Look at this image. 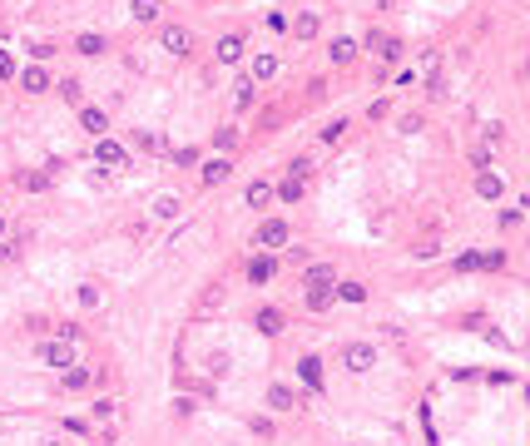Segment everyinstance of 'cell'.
Wrapping results in <instances>:
<instances>
[{
	"mask_svg": "<svg viewBox=\"0 0 530 446\" xmlns=\"http://www.w3.org/2000/svg\"><path fill=\"white\" fill-rule=\"evenodd\" d=\"M303 189H308V179H293V174H288V179L273 189V199H283V204H298V199H303Z\"/></svg>",
	"mask_w": 530,
	"mask_h": 446,
	"instance_id": "obj_20",
	"label": "cell"
},
{
	"mask_svg": "<svg viewBox=\"0 0 530 446\" xmlns=\"http://www.w3.org/2000/svg\"><path fill=\"white\" fill-rule=\"evenodd\" d=\"M308 308H313V313H327V308H332V288H308Z\"/></svg>",
	"mask_w": 530,
	"mask_h": 446,
	"instance_id": "obj_30",
	"label": "cell"
},
{
	"mask_svg": "<svg viewBox=\"0 0 530 446\" xmlns=\"http://www.w3.org/2000/svg\"><path fill=\"white\" fill-rule=\"evenodd\" d=\"M476 268L496 273V268H506V253L496 248V253H461V258H456V273H476Z\"/></svg>",
	"mask_w": 530,
	"mask_h": 446,
	"instance_id": "obj_4",
	"label": "cell"
},
{
	"mask_svg": "<svg viewBox=\"0 0 530 446\" xmlns=\"http://www.w3.org/2000/svg\"><path fill=\"white\" fill-rule=\"evenodd\" d=\"M288 174H293V179H308V174H313V159H308V154H298V159L288 164Z\"/></svg>",
	"mask_w": 530,
	"mask_h": 446,
	"instance_id": "obj_36",
	"label": "cell"
},
{
	"mask_svg": "<svg viewBox=\"0 0 530 446\" xmlns=\"http://www.w3.org/2000/svg\"><path fill=\"white\" fill-rule=\"evenodd\" d=\"M80 129H85L90 139H105L109 114H105V110H95V105H85V110H80Z\"/></svg>",
	"mask_w": 530,
	"mask_h": 446,
	"instance_id": "obj_13",
	"label": "cell"
},
{
	"mask_svg": "<svg viewBox=\"0 0 530 446\" xmlns=\"http://www.w3.org/2000/svg\"><path fill=\"white\" fill-rule=\"evenodd\" d=\"M288 243H293V228L283 219H263L253 233V248H288Z\"/></svg>",
	"mask_w": 530,
	"mask_h": 446,
	"instance_id": "obj_2",
	"label": "cell"
},
{
	"mask_svg": "<svg viewBox=\"0 0 530 446\" xmlns=\"http://www.w3.org/2000/svg\"><path fill=\"white\" fill-rule=\"evenodd\" d=\"M20 90H25V95H45V90H50V70H45V65L20 70Z\"/></svg>",
	"mask_w": 530,
	"mask_h": 446,
	"instance_id": "obj_10",
	"label": "cell"
},
{
	"mask_svg": "<svg viewBox=\"0 0 530 446\" xmlns=\"http://www.w3.org/2000/svg\"><path fill=\"white\" fill-rule=\"evenodd\" d=\"M298 372H303V382H308V387H322V357H303V362H298Z\"/></svg>",
	"mask_w": 530,
	"mask_h": 446,
	"instance_id": "obj_25",
	"label": "cell"
},
{
	"mask_svg": "<svg viewBox=\"0 0 530 446\" xmlns=\"http://www.w3.org/2000/svg\"><path fill=\"white\" fill-rule=\"evenodd\" d=\"M134 144H139V149H149V154H169V144H164L159 134H149V129H139V134H134Z\"/></svg>",
	"mask_w": 530,
	"mask_h": 446,
	"instance_id": "obj_29",
	"label": "cell"
},
{
	"mask_svg": "<svg viewBox=\"0 0 530 446\" xmlns=\"http://www.w3.org/2000/svg\"><path fill=\"white\" fill-rule=\"evenodd\" d=\"M129 15H134L139 25H154V20L164 15V0H129Z\"/></svg>",
	"mask_w": 530,
	"mask_h": 446,
	"instance_id": "obj_17",
	"label": "cell"
},
{
	"mask_svg": "<svg viewBox=\"0 0 530 446\" xmlns=\"http://www.w3.org/2000/svg\"><path fill=\"white\" fill-rule=\"evenodd\" d=\"M95 159H100L105 169H124V164H129L124 144H114V139H95Z\"/></svg>",
	"mask_w": 530,
	"mask_h": 446,
	"instance_id": "obj_8",
	"label": "cell"
},
{
	"mask_svg": "<svg viewBox=\"0 0 530 446\" xmlns=\"http://www.w3.org/2000/svg\"><path fill=\"white\" fill-rule=\"evenodd\" d=\"M268 407H273V412H293V407H298V397H293L288 387H268Z\"/></svg>",
	"mask_w": 530,
	"mask_h": 446,
	"instance_id": "obj_24",
	"label": "cell"
},
{
	"mask_svg": "<svg viewBox=\"0 0 530 446\" xmlns=\"http://www.w3.org/2000/svg\"><path fill=\"white\" fill-rule=\"evenodd\" d=\"M476 194H481L486 204H496V199L506 194V179H501V174H491V169H481V174H476Z\"/></svg>",
	"mask_w": 530,
	"mask_h": 446,
	"instance_id": "obj_11",
	"label": "cell"
},
{
	"mask_svg": "<svg viewBox=\"0 0 530 446\" xmlns=\"http://www.w3.org/2000/svg\"><path fill=\"white\" fill-rule=\"evenodd\" d=\"M80 337V323H60V342H75Z\"/></svg>",
	"mask_w": 530,
	"mask_h": 446,
	"instance_id": "obj_46",
	"label": "cell"
},
{
	"mask_svg": "<svg viewBox=\"0 0 530 446\" xmlns=\"http://www.w3.org/2000/svg\"><path fill=\"white\" fill-rule=\"evenodd\" d=\"M60 387H65V392H85V387H90V367H65Z\"/></svg>",
	"mask_w": 530,
	"mask_h": 446,
	"instance_id": "obj_22",
	"label": "cell"
},
{
	"mask_svg": "<svg viewBox=\"0 0 530 446\" xmlns=\"http://www.w3.org/2000/svg\"><path fill=\"white\" fill-rule=\"evenodd\" d=\"M228 174H233V164H228V159H209V164L199 169V179H204V189H213V184H223Z\"/></svg>",
	"mask_w": 530,
	"mask_h": 446,
	"instance_id": "obj_18",
	"label": "cell"
},
{
	"mask_svg": "<svg viewBox=\"0 0 530 446\" xmlns=\"http://www.w3.org/2000/svg\"><path fill=\"white\" fill-rule=\"evenodd\" d=\"M332 298H342V303H367V283H337Z\"/></svg>",
	"mask_w": 530,
	"mask_h": 446,
	"instance_id": "obj_23",
	"label": "cell"
},
{
	"mask_svg": "<svg viewBox=\"0 0 530 446\" xmlns=\"http://www.w3.org/2000/svg\"><path fill=\"white\" fill-rule=\"evenodd\" d=\"M327 283H337V268H332V263H313V268H303V288H327Z\"/></svg>",
	"mask_w": 530,
	"mask_h": 446,
	"instance_id": "obj_15",
	"label": "cell"
},
{
	"mask_svg": "<svg viewBox=\"0 0 530 446\" xmlns=\"http://www.w3.org/2000/svg\"><path fill=\"white\" fill-rule=\"evenodd\" d=\"M521 209H526V204H516V209H506V214H501V223H506V228H516V223H521Z\"/></svg>",
	"mask_w": 530,
	"mask_h": 446,
	"instance_id": "obj_45",
	"label": "cell"
},
{
	"mask_svg": "<svg viewBox=\"0 0 530 446\" xmlns=\"http://www.w3.org/2000/svg\"><path fill=\"white\" fill-rule=\"evenodd\" d=\"M436 253H441V243H436V238H426L422 248H417V258H436Z\"/></svg>",
	"mask_w": 530,
	"mask_h": 446,
	"instance_id": "obj_44",
	"label": "cell"
},
{
	"mask_svg": "<svg viewBox=\"0 0 530 446\" xmlns=\"http://www.w3.org/2000/svg\"><path fill=\"white\" fill-rule=\"evenodd\" d=\"M397 129H402V134H422L426 119H422V114H402V119H397Z\"/></svg>",
	"mask_w": 530,
	"mask_h": 446,
	"instance_id": "obj_35",
	"label": "cell"
},
{
	"mask_svg": "<svg viewBox=\"0 0 530 446\" xmlns=\"http://www.w3.org/2000/svg\"><path fill=\"white\" fill-rule=\"evenodd\" d=\"M278 70H283V60L263 50V55H253V75H248V80H253V85H263V80H273Z\"/></svg>",
	"mask_w": 530,
	"mask_h": 446,
	"instance_id": "obj_14",
	"label": "cell"
},
{
	"mask_svg": "<svg viewBox=\"0 0 530 446\" xmlns=\"http://www.w3.org/2000/svg\"><path fill=\"white\" fill-rule=\"evenodd\" d=\"M114 407H119V402H109V397H105V402H95V417H100V422H109V417H114Z\"/></svg>",
	"mask_w": 530,
	"mask_h": 446,
	"instance_id": "obj_42",
	"label": "cell"
},
{
	"mask_svg": "<svg viewBox=\"0 0 530 446\" xmlns=\"http://www.w3.org/2000/svg\"><path fill=\"white\" fill-rule=\"evenodd\" d=\"M30 55H35V60H50L55 45H50V40H30Z\"/></svg>",
	"mask_w": 530,
	"mask_h": 446,
	"instance_id": "obj_37",
	"label": "cell"
},
{
	"mask_svg": "<svg viewBox=\"0 0 530 446\" xmlns=\"http://www.w3.org/2000/svg\"><path fill=\"white\" fill-rule=\"evenodd\" d=\"M0 80H15V60H10V50H0Z\"/></svg>",
	"mask_w": 530,
	"mask_h": 446,
	"instance_id": "obj_39",
	"label": "cell"
},
{
	"mask_svg": "<svg viewBox=\"0 0 530 446\" xmlns=\"http://www.w3.org/2000/svg\"><path fill=\"white\" fill-rule=\"evenodd\" d=\"M387 110H392L387 100H372V105H367V119H387Z\"/></svg>",
	"mask_w": 530,
	"mask_h": 446,
	"instance_id": "obj_41",
	"label": "cell"
},
{
	"mask_svg": "<svg viewBox=\"0 0 530 446\" xmlns=\"http://www.w3.org/2000/svg\"><path fill=\"white\" fill-rule=\"evenodd\" d=\"M288 30H293V40H318V35H322V15H318V10H298Z\"/></svg>",
	"mask_w": 530,
	"mask_h": 446,
	"instance_id": "obj_6",
	"label": "cell"
},
{
	"mask_svg": "<svg viewBox=\"0 0 530 446\" xmlns=\"http://www.w3.org/2000/svg\"><path fill=\"white\" fill-rule=\"evenodd\" d=\"M174 164H199V149H174Z\"/></svg>",
	"mask_w": 530,
	"mask_h": 446,
	"instance_id": "obj_43",
	"label": "cell"
},
{
	"mask_svg": "<svg viewBox=\"0 0 530 446\" xmlns=\"http://www.w3.org/2000/svg\"><path fill=\"white\" fill-rule=\"evenodd\" d=\"M80 303H85V308H100V288L85 283V288H80Z\"/></svg>",
	"mask_w": 530,
	"mask_h": 446,
	"instance_id": "obj_38",
	"label": "cell"
},
{
	"mask_svg": "<svg viewBox=\"0 0 530 446\" xmlns=\"http://www.w3.org/2000/svg\"><path fill=\"white\" fill-rule=\"evenodd\" d=\"M253 328H258L263 337H278L283 333V313H278V308H263V313L253 318Z\"/></svg>",
	"mask_w": 530,
	"mask_h": 446,
	"instance_id": "obj_19",
	"label": "cell"
},
{
	"mask_svg": "<svg viewBox=\"0 0 530 446\" xmlns=\"http://www.w3.org/2000/svg\"><path fill=\"white\" fill-rule=\"evenodd\" d=\"M243 35H218V45H213V55H218V65H238L243 60Z\"/></svg>",
	"mask_w": 530,
	"mask_h": 446,
	"instance_id": "obj_9",
	"label": "cell"
},
{
	"mask_svg": "<svg viewBox=\"0 0 530 446\" xmlns=\"http://www.w3.org/2000/svg\"><path fill=\"white\" fill-rule=\"evenodd\" d=\"M75 50H80V55H90V60H100V55H105V35H80V40H75Z\"/></svg>",
	"mask_w": 530,
	"mask_h": 446,
	"instance_id": "obj_26",
	"label": "cell"
},
{
	"mask_svg": "<svg viewBox=\"0 0 530 446\" xmlns=\"http://www.w3.org/2000/svg\"><path fill=\"white\" fill-rule=\"evenodd\" d=\"M159 45L174 55V60H184L189 50H194V30L189 25H164V35H159Z\"/></svg>",
	"mask_w": 530,
	"mask_h": 446,
	"instance_id": "obj_3",
	"label": "cell"
},
{
	"mask_svg": "<svg viewBox=\"0 0 530 446\" xmlns=\"http://www.w3.org/2000/svg\"><path fill=\"white\" fill-rule=\"evenodd\" d=\"M342 367H347L352 377H367V372L377 367V347H372V342H347V347H342Z\"/></svg>",
	"mask_w": 530,
	"mask_h": 446,
	"instance_id": "obj_1",
	"label": "cell"
},
{
	"mask_svg": "<svg viewBox=\"0 0 530 446\" xmlns=\"http://www.w3.org/2000/svg\"><path fill=\"white\" fill-rule=\"evenodd\" d=\"M0 238H5V214H0Z\"/></svg>",
	"mask_w": 530,
	"mask_h": 446,
	"instance_id": "obj_47",
	"label": "cell"
},
{
	"mask_svg": "<svg viewBox=\"0 0 530 446\" xmlns=\"http://www.w3.org/2000/svg\"><path fill=\"white\" fill-rule=\"evenodd\" d=\"M154 214H159V219H174V214H179V194H159V199H154Z\"/></svg>",
	"mask_w": 530,
	"mask_h": 446,
	"instance_id": "obj_31",
	"label": "cell"
},
{
	"mask_svg": "<svg viewBox=\"0 0 530 446\" xmlns=\"http://www.w3.org/2000/svg\"><path fill=\"white\" fill-rule=\"evenodd\" d=\"M60 100L65 105H85V85L80 80H60Z\"/></svg>",
	"mask_w": 530,
	"mask_h": 446,
	"instance_id": "obj_27",
	"label": "cell"
},
{
	"mask_svg": "<svg viewBox=\"0 0 530 446\" xmlns=\"http://www.w3.org/2000/svg\"><path fill=\"white\" fill-rule=\"evenodd\" d=\"M268 204H273V184L253 179V184H248V209H268Z\"/></svg>",
	"mask_w": 530,
	"mask_h": 446,
	"instance_id": "obj_21",
	"label": "cell"
},
{
	"mask_svg": "<svg viewBox=\"0 0 530 446\" xmlns=\"http://www.w3.org/2000/svg\"><path fill=\"white\" fill-rule=\"evenodd\" d=\"M213 144H218V149H238V129H233V124H223V129L213 134Z\"/></svg>",
	"mask_w": 530,
	"mask_h": 446,
	"instance_id": "obj_34",
	"label": "cell"
},
{
	"mask_svg": "<svg viewBox=\"0 0 530 446\" xmlns=\"http://www.w3.org/2000/svg\"><path fill=\"white\" fill-rule=\"evenodd\" d=\"M357 50H362V45H357V40H347V35H337V40L327 45L332 65H352V60H357Z\"/></svg>",
	"mask_w": 530,
	"mask_h": 446,
	"instance_id": "obj_16",
	"label": "cell"
},
{
	"mask_svg": "<svg viewBox=\"0 0 530 446\" xmlns=\"http://www.w3.org/2000/svg\"><path fill=\"white\" fill-rule=\"evenodd\" d=\"M273 273H278V258H273V253L248 258V283H273Z\"/></svg>",
	"mask_w": 530,
	"mask_h": 446,
	"instance_id": "obj_12",
	"label": "cell"
},
{
	"mask_svg": "<svg viewBox=\"0 0 530 446\" xmlns=\"http://www.w3.org/2000/svg\"><path fill=\"white\" fill-rule=\"evenodd\" d=\"M50 184H55L50 169H45V174H40V169H15V189H25V194H45Z\"/></svg>",
	"mask_w": 530,
	"mask_h": 446,
	"instance_id": "obj_7",
	"label": "cell"
},
{
	"mask_svg": "<svg viewBox=\"0 0 530 446\" xmlns=\"http://www.w3.org/2000/svg\"><path fill=\"white\" fill-rule=\"evenodd\" d=\"M209 372H213V377H223V372H228V357H223V352H213V357H209Z\"/></svg>",
	"mask_w": 530,
	"mask_h": 446,
	"instance_id": "obj_40",
	"label": "cell"
},
{
	"mask_svg": "<svg viewBox=\"0 0 530 446\" xmlns=\"http://www.w3.org/2000/svg\"><path fill=\"white\" fill-rule=\"evenodd\" d=\"M347 129H352V124H347V119H332V124H327V129H322V144H327V149H332V144H337V139H342V134H347Z\"/></svg>",
	"mask_w": 530,
	"mask_h": 446,
	"instance_id": "obj_32",
	"label": "cell"
},
{
	"mask_svg": "<svg viewBox=\"0 0 530 446\" xmlns=\"http://www.w3.org/2000/svg\"><path fill=\"white\" fill-rule=\"evenodd\" d=\"M426 95H431V100H446V95H451L446 75H431V80H426Z\"/></svg>",
	"mask_w": 530,
	"mask_h": 446,
	"instance_id": "obj_33",
	"label": "cell"
},
{
	"mask_svg": "<svg viewBox=\"0 0 530 446\" xmlns=\"http://www.w3.org/2000/svg\"><path fill=\"white\" fill-rule=\"evenodd\" d=\"M40 362H45V367H60V372H65V367H75V347L55 337V342H45V347H40Z\"/></svg>",
	"mask_w": 530,
	"mask_h": 446,
	"instance_id": "obj_5",
	"label": "cell"
},
{
	"mask_svg": "<svg viewBox=\"0 0 530 446\" xmlns=\"http://www.w3.org/2000/svg\"><path fill=\"white\" fill-rule=\"evenodd\" d=\"M253 100H258V85H253V80H238V95H233V105H238V110H253Z\"/></svg>",
	"mask_w": 530,
	"mask_h": 446,
	"instance_id": "obj_28",
	"label": "cell"
}]
</instances>
